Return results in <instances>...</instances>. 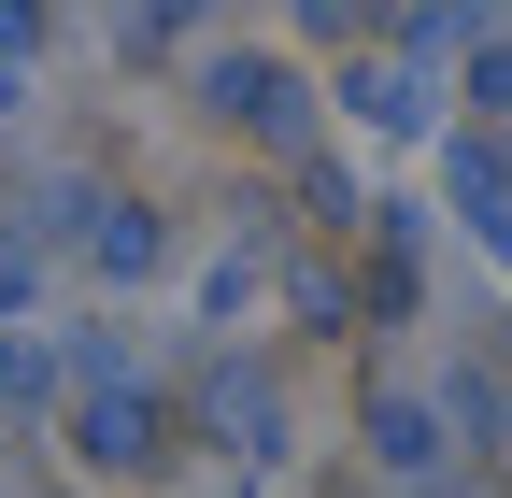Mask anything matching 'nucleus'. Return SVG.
<instances>
[{
	"label": "nucleus",
	"mask_w": 512,
	"mask_h": 498,
	"mask_svg": "<svg viewBox=\"0 0 512 498\" xmlns=\"http://www.w3.org/2000/svg\"><path fill=\"white\" fill-rule=\"evenodd\" d=\"M157 456H171V399H128V385H114V399H86V470H100V484L157 470Z\"/></svg>",
	"instance_id": "f257e3e1"
},
{
	"label": "nucleus",
	"mask_w": 512,
	"mask_h": 498,
	"mask_svg": "<svg viewBox=\"0 0 512 498\" xmlns=\"http://www.w3.org/2000/svg\"><path fill=\"white\" fill-rule=\"evenodd\" d=\"M214 114H228L242 143H271V157H299V129H313L299 86H285V72H256V57H228V72H214Z\"/></svg>",
	"instance_id": "f03ea898"
},
{
	"label": "nucleus",
	"mask_w": 512,
	"mask_h": 498,
	"mask_svg": "<svg viewBox=\"0 0 512 498\" xmlns=\"http://www.w3.org/2000/svg\"><path fill=\"white\" fill-rule=\"evenodd\" d=\"M200 427H214L228 456H271V370H256V356H214L200 370Z\"/></svg>",
	"instance_id": "7ed1b4c3"
},
{
	"label": "nucleus",
	"mask_w": 512,
	"mask_h": 498,
	"mask_svg": "<svg viewBox=\"0 0 512 498\" xmlns=\"http://www.w3.org/2000/svg\"><path fill=\"white\" fill-rule=\"evenodd\" d=\"M370 456L399 470V484H427V470H441V413H427V399H384V413H370Z\"/></svg>",
	"instance_id": "20e7f679"
},
{
	"label": "nucleus",
	"mask_w": 512,
	"mask_h": 498,
	"mask_svg": "<svg viewBox=\"0 0 512 498\" xmlns=\"http://www.w3.org/2000/svg\"><path fill=\"white\" fill-rule=\"evenodd\" d=\"M342 114H356V129H384V143H413V129H427V86H413V72H356Z\"/></svg>",
	"instance_id": "39448f33"
},
{
	"label": "nucleus",
	"mask_w": 512,
	"mask_h": 498,
	"mask_svg": "<svg viewBox=\"0 0 512 498\" xmlns=\"http://www.w3.org/2000/svg\"><path fill=\"white\" fill-rule=\"evenodd\" d=\"M86 242H100V271H114V285H143V271H171V214L143 228V214H128V200H114V214H100Z\"/></svg>",
	"instance_id": "423d86ee"
},
{
	"label": "nucleus",
	"mask_w": 512,
	"mask_h": 498,
	"mask_svg": "<svg viewBox=\"0 0 512 498\" xmlns=\"http://www.w3.org/2000/svg\"><path fill=\"white\" fill-rule=\"evenodd\" d=\"M57 385V356H29V342H0V399H43Z\"/></svg>",
	"instance_id": "0eeeda50"
},
{
	"label": "nucleus",
	"mask_w": 512,
	"mask_h": 498,
	"mask_svg": "<svg viewBox=\"0 0 512 498\" xmlns=\"http://www.w3.org/2000/svg\"><path fill=\"white\" fill-rule=\"evenodd\" d=\"M29 314V257H0V328H15Z\"/></svg>",
	"instance_id": "6e6552de"
},
{
	"label": "nucleus",
	"mask_w": 512,
	"mask_h": 498,
	"mask_svg": "<svg viewBox=\"0 0 512 498\" xmlns=\"http://www.w3.org/2000/svg\"><path fill=\"white\" fill-rule=\"evenodd\" d=\"M15 100H29V86H15V57H0V114H15Z\"/></svg>",
	"instance_id": "1a4fd4ad"
}]
</instances>
